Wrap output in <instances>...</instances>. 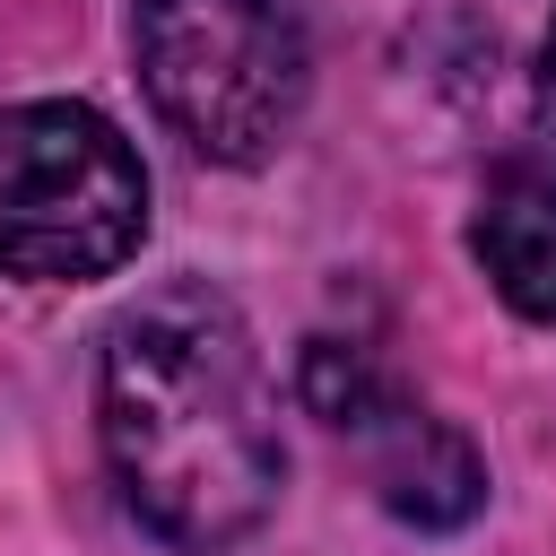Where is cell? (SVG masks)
<instances>
[{"label":"cell","mask_w":556,"mask_h":556,"mask_svg":"<svg viewBox=\"0 0 556 556\" xmlns=\"http://www.w3.org/2000/svg\"><path fill=\"white\" fill-rule=\"evenodd\" d=\"M469 252L521 321H556V165H504L469 217Z\"/></svg>","instance_id":"obj_5"},{"label":"cell","mask_w":556,"mask_h":556,"mask_svg":"<svg viewBox=\"0 0 556 556\" xmlns=\"http://www.w3.org/2000/svg\"><path fill=\"white\" fill-rule=\"evenodd\" d=\"M96 434L139 530L182 556L243 547L287 486L269 356L217 287H156L104 330Z\"/></svg>","instance_id":"obj_1"},{"label":"cell","mask_w":556,"mask_h":556,"mask_svg":"<svg viewBox=\"0 0 556 556\" xmlns=\"http://www.w3.org/2000/svg\"><path fill=\"white\" fill-rule=\"evenodd\" d=\"M130 52L156 122L208 165H261L313 96L304 0H139Z\"/></svg>","instance_id":"obj_2"},{"label":"cell","mask_w":556,"mask_h":556,"mask_svg":"<svg viewBox=\"0 0 556 556\" xmlns=\"http://www.w3.org/2000/svg\"><path fill=\"white\" fill-rule=\"evenodd\" d=\"M539 122L556 130V26H547V70H539Z\"/></svg>","instance_id":"obj_6"},{"label":"cell","mask_w":556,"mask_h":556,"mask_svg":"<svg viewBox=\"0 0 556 556\" xmlns=\"http://www.w3.org/2000/svg\"><path fill=\"white\" fill-rule=\"evenodd\" d=\"M148 235V165L96 104L0 113V278H113Z\"/></svg>","instance_id":"obj_3"},{"label":"cell","mask_w":556,"mask_h":556,"mask_svg":"<svg viewBox=\"0 0 556 556\" xmlns=\"http://www.w3.org/2000/svg\"><path fill=\"white\" fill-rule=\"evenodd\" d=\"M348 443L365 452L382 513H400L408 530H460V521L486 504V460H478V443H469L452 417L417 408L400 382L348 426Z\"/></svg>","instance_id":"obj_4"}]
</instances>
